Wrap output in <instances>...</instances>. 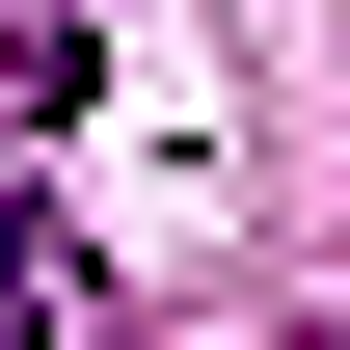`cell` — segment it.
<instances>
[{"label": "cell", "instance_id": "1", "mask_svg": "<svg viewBox=\"0 0 350 350\" xmlns=\"http://www.w3.org/2000/svg\"><path fill=\"white\" fill-rule=\"evenodd\" d=\"M0 350H135V323H108V269H81V243H27V269H0Z\"/></svg>", "mask_w": 350, "mask_h": 350}]
</instances>
